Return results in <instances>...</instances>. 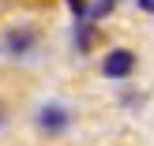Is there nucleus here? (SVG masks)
Segmentation results:
<instances>
[{
	"label": "nucleus",
	"instance_id": "4",
	"mask_svg": "<svg viewBox=\"0 0 154 146\" xmlns=\"http://www.w3.org/2000/svg\"><path fill=\"white\" fill-rule=\"evenodd\" d=\"M72 41H75V49L79 52H90L98 45V22H90V19H75V26H72Z\"/></svg>",
	"mask_w": 154,
	"mask_h": 146
},
{
	"label": "nucleus",
	"instance_id": "1",
	"mask_svg": "<svg viewBox=\"0 0 154 146\" xmlns=\"http://www.w3.org/2000/svg\"><path fill=\"white\" fill-rule=\"evenodd\" d=\"M42 45V26L34 19H11L0 26V56L8 60H26Z\"/></svg>",
	"mask_w": 154,
	"mask_h": 146
},
{
	"label": "nucleus",
	"instance_id": "2",
	"mask_svg": "<svg viewBox=\"0 0 154 146\" xmlns=\"http://www.w3.org/2000/svg\"><path fill=\"white\" fill-rule=\"evenodd\" d=\"M98 71H102L105 79H113V82H128L139 71V52H135L132 45H109V49L102 52V60H98Z\"/></svg>",
	"mask_w": 154,
	"mask_h": 146
},
{
	"label": "nucleus",
	"instance_id": "6",
	"mask_svg": "<svg viewBox=\"0 0 154 146\" xmlns=\"http://www.w3.org/2000/svg\"><path fill=\"white\" fill-rule=\"evenodd\" d=\"M132 4H135L139 15H150V19H154V0H132Z\"/></svg>",
	"mask_w": 154,
	"mask_h": 146
},
{
	"label": "nucleus",
	"instance_id": "3",
	"mask_svg": "<svg viewBox=\"0 0 154 146\" xmlns=\"http://www.w3.org/2000/svg\"><path fill=\"white\" fill-rule=\"evenodd\" d=\"M34 124H38V131H42V135L60 139V135L72 127V109H68V105H60V101H45L42 109L34 112Z\"/></svg>",
	"mask_w": 154,
	"mask_h": 146
},
{
	"label": "nucleus",
	"instance_id": "5",
	"mask_svg": "<svg viewBox=\"0 0 154 146\" xmlns=\"http://www.w3.org/2000/svg\"><path fill=\"white\" fill-rule=\"evenodd\" d=\"M64 4H68V11H72V19H87L90 0H64Z\"/></svg>",
	"mask_w": 154,
	"mask_h": 146
},
{
	"label": "nucleus",
	"instance_id": "7",
	"mask_svg": "<svg viewBox=\"0 0 154 146\" xmlns=\"http://www.w3.org/2000/svg\"><path fill=\"white\" fill-rule=\"evenodd\" d=\"M0 124H4V109H0Z\"/></svg>",
	"mask_w": 154,
	"mask_h": 146
}]
</instances>
